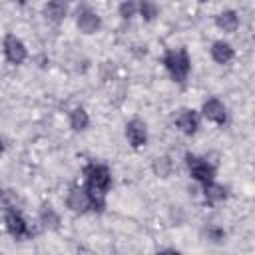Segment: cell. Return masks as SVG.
Here are the masks:
<instances>
[{
    "label": "cell",
    "instance_id": "obj_4",
    "mask_svg": "<svg viewBox=\"0 0 255 255\" xmlns=\"http://www.w3.org/2000/svg\"><path fill=\"white\" fill-rule=\"evenodd\" d=\"M68 207L74 211V213H86L90 209H98L96 205V199L94 195L88 191V187H72L68 191V199H66Z\"/></svg>",
    "mask_w": 255,
    "mask_h": 255
},
{
    "label": "cell",
    "instance_id": "obj_11",
    "mask_svg": "<svg viewBox=\"0 0 255 255\" xmlns=\"http://www.w3.org/2000/svg\"><path fill=\"white\" fill-rule=\"evenodd\" d=\"M211 58H213L217 64H227V62H231V60H233V48H231V44H227V42H223V40L213 42V46H211Z\"/></svg>",
    "mask_w": 255,
    "mask_h": 255
},
{
    "label": "cell",
    "instance_id": "obj_22",
    "mask_svg": "<svg viewBox=\"0 0 255 255\" xmlns=\"http://www.w3.org/2000/svg\"><path fill=\"white\" fill-rule=\"evenodd\" d=\"M199 2H207V0H199Z\"/></svg>",
    "mask_w": 255,
    "mask_h": 255
},
{
    "label": "cell",
    "instance_id": "obj_17",
    "mask_svg": "<svg viewBox=\"0 0 255 255\" xmlns=\"http://www.w3.org/2000/svg\"><path fill=\"white\" fill-rule=\"evenodd\" d=\"M157 12H159V8H157V4L153 0H139V14H141V18L145 22L153 20L157 16Z\"/></svg>",
    "mask_w": 255,
    "mask_h": 255
},
{
    "label": "cell",
    "instance_id": "obj_3",
    "mask_svg": "<svg viewBox=\"0 0 255 255\" xmlns=\"http://www.w3.org/2000/svg\"><path fill=\"white\" fill-rule=\"evenodd\" d=\"M185 163H187L189 175H191L195 181H199V183H209V181H213V177H215V167H213V163H209L205 157L187 153V155H185Z\"/></svg>",
    "mask_w": 255,
    "mask_h": 255
},
{
    "label": "cell",
    "instance_id": "obj_15",
    "mask_svg": "<svg viewBox=\"0 0 255 255\" xmlns=\"http://www.w3.org/2000/svg\"><path fill=\"white\" fill-rule=\"evenodd\" d=\"M88 124H90V118H88V112L84 108H76V110L70 112V126H72V129L82 131V129L88 128Z\"/></svg>",
    "mask_w": 255,
    "mask_h": 255
},
{
    "label": "cell",
    "instance_id": "obj_12",
    "mask_svg": "<svg viewBox=\"0 0 255 255\" xmlns=\"http://www.w3.org/2000/svg\"><path fill=\"white\" fill-rule=\"evenodd\" d=\"M66 12H68V6H66V0H50L46 6H44V16L52 22H60L66 18Z\"/></svg>",
    "mask_w": 255,
    "mask_h": 255
},
{
    "label": "cell",
    "instance_id": "obj_14",
    "mask_svg": "<svg viewBox=\"0 0 255 255\" xmlns=\"http://www.w3.org/2000/svg\"><path fill=\"white\" fill-rule=\"evenodd\" d=\"M203 195L209 203H219L227 197V189L223 185H217L215 181H209V183H203Z\"/></svg>",
    "mask_w": 255,
    "mask_h": 255
},
{
    "label": "cell",
    "instance_id": "obj_13",
    "mask_svg": "<svg viewBox=\"0 0 255 255\" xmlns=\"http://www.w3.org/2000/svg\"><path fill=\"white\" fill-rule=\"evenodd\" d=\"M215 24H217V28L223 30V32H235V30L239 28V16H237V12H233V10H225V12L217 14Z\"/></svg>",
    "mask_w": 255,
    "mask_h": 255
},
{
    "label": "cell",
    "instance_id": "obj_5",
    "mask_svg": "<svg viewBox=\"0 0 255 255\" xmlns=\"http://www.w3.org/2000/svg\"><path fill=\"white\" fill-rule=\"evenodd\" d=\"M4 221H6V229H8V233H10L14 239H22V237L30 235V229H28L26 219H24L16 209H6Z\"/></svg>",
    "mask_w": 255,
    "mask_h": 255
},
{
    "label": "cell",
    "instance_id": "obj_10",
    "mask_svg": "<svg viewBox=\"0 0 255 255\" xmlns=\"http://www.w3.org/2000/svg\"><path fill=\"white\" fill-rule=\"evenodd\" d=\"M201 112H203V116H205L209 122H213V124H217V126H223V124L227 122V112H225V106H223V102H219L217 98L207 100V102L203 104Z\"/></svg>",
    "mask_w": 255,
    "mask_h": 255
},
{
    "label": "cell",
    "instance_id": "obj_6",
    "mask_svg": "<svg viewBox=\"0 0 255 255\" xmlns=\"http://www.w3.org/2000/svg\"><path fill=\"white\" fill-rule=\"evenodd\" d=\"M4 54H6L8 62H12V64H22L26 60V56H28L26 46L14 34H6V38H4Z\"/></svg>",
    "mask_w": 255,
    "mask_h": 255
},
{
    "label": "cell",
    "instance_id": "obj_16",
    "mask_svg": "<svg viewBox=\"0 0 255 255\" xmlns=\"http://www.w3.org/2000/svg\"><path fill=\"white\" fill-rule=\"evenodd\" d=\"M40 221H42V225H44V227L54 229V227H58L60 217L56 215V211L52 209V205H44V207H42V211H40Z\"/></svg>",
    "mask_w": 255,
    "mask_h": 255
},
{
    "label": "cell",
    "instance_id": "obj_1",
    "mask_svg": "<svg viewBox=\"0 0 255 255\" xmlns=\"http://www.w3.org/2000/svg\"><path fill=\"white\" fill-rule=\"evenodd\" d=\"M84 179H86V187L88 191L94 195L98 211L104 209V195L108 193L110 185H112V173L106 165L102 163H90L84 167Z\"/></svg>",
    "mask_w": 255,
    "mask_h": 255
},
{
    "label": "cell",
    "instance_id": "obj_9",
    "mask_svg": "<svg viewBox=\"0 0 255 255\" xmlns=\"http://www.w3.org/2000/svg\"><path fill=\"white\" fill-rule=\"evenodd\" d=\"M76 24H78V30H80V32H84V34H94V32L100 30V26H102V18H100L94 10L84 8V10L78 12V20H76Z\"/></svg>",
    "mask_w": 255,
    "mask_h": 255
},
{
    "label": "cell",
    "instance_id": "obj_8",
    "mask_svg": "<svg viewBox=\"0 0 255 255\" xmlns=\"http://www.w3.org/2000/svg\"><path fill=\"white\" fill-rule=\"evenodd\" d=\"M126 137L129 141L131 147H141L145 145L147 141V129H145V124L139 122V120H131L126 124Z\"/></svg>",
    "mask_w": 255,
    "mask_h": 255
},
{
    "label": "cell",
    "instance_id": "obj_19",
    "mask_svg": "<svg viewBox=\"0 0 255 255\" xmlns=\"http://www.w3.org/2000/svg\"><path fill=\"white\" fill-rule=\"evenodd\" d=\"M155 171L161 175V177H165L167 175V171H169V161H167V157H157V161H155Z\"/></svg>",
    "mask_w": 255,
    "mask_h": 255
},
{
    "label": "cell",
    "instance_id": "obj_2",
    "mask_svg": "<svg viewBox=\"0 0 255 255\" xmlns=\"http://www.w3.org/2000/svg\"><path fill=\"white\" fill-rule=\"evenodd\" d=\"M161 64L163 68L169 72L171 80L177 82V84H183L187 80V74H189V68H191V62H189V54L185 48H179V50H167L161 58Z\"/></svg>",
    "mask_w": 255,
    "mask_h": 255
},
{
    "label": "cell",
    "instance_id": "obj_18",
    "mask_svg": "<svg viewBox=\"0 0 255 255\" xmlns=\"http://www.w3.org/2000/svg\"><path fill=\"white\" fill-rule=\"evenodd\" d=\"M135 12H139V0H124L120 4V16L122 18H131L135 16Z\"/></svg>",
    "mask_w": 255,
    "mask_h": 255
},
{
    "label": "cell",
    "instance_id": "obj_7",
    "mask_svg": "<svg viewBox=\"0 0 255 255\" xmlns=\"http://www.w3.org/2000/svg\"><path fill=\"white\" fill-rule=\"evenodd\" d=\"M175 126L185 133V135H193L199 128V118H197V112L195 110H189V108H183L177 112L175 116Z\"/></svg>",
    "mask_w": 255,
    "mask_h": 255
},
{
    "label": "cell",
    "instance_id": "obj_20",
    "mask_svg": "<svg viewBox=\"0 0 255 255\" xmlns=\"http://www.w3.org/2000/svg\"><path fill=\"white\" fill-rule=\"evenodd\" d=\"M207 237H209V239H213V241H221V239L225 237V231H223L221 227L211 225V227H207Z\"/></svg>",
    "mask_w": 255,
    "mask_h": 255
},
{
    "label": "cell",
    "instance_id": "obj_21",
    "mask_svg": "<svg viewBox=\"0 0 255 255\" xmlns=\"http://www.w3.org/2000/svg\"><path fill=\"white\" fill-rule=\"evenodd\" d=\"M14 2H16V0H14ZM18 2H20V4H24V2H26V0H18Z\"/></svg>",
    "mask_w": 255,
    "mask_h": 255
}]
</instances>
